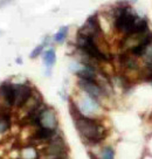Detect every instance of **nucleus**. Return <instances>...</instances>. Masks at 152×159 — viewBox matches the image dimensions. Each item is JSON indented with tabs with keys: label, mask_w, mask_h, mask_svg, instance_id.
<instances>
[{
	"label": "nucleus",
	"mask_w": 152,
	"mask_h": 159,
	"mask_svg": "<svg viewBox=\"0 0 152 159\" xmlns=\"http://www.w3.org/2000/svg\"><path fill=\"white\" fill-rule=\"evenodd\" d=\"M74 122H75V128L81 136V138L88 145L99 144L108 134L107 128L97 118L81 115L80 117L74 119Z\"/></svg>",
	"instance_id": "1"
},
{
	"label": "nucleus",
	"mask_w": 152,
	"mask_h": 159,
	"mask_svg": "<svg viewBox=\"0 0 152 159\" xmlns=\"http://www.w3.org/2000/svg\"><path fill=\"white\" fill-rule=\"evenodd\" d=\"M34 89L28 83H14V105L21 109L33 95Z\"/></svg>",
	"instance_id": "2"
},
{
	"label": "nucleus",
	"mask_w": 152,
	"mask_h": 159,
	"mask_svg": "<svg viewBox=\"0 0 152 159\" xmlns=\"http://www.w3.org/2000/svg\"><path fill=\"white\" fill-rule=\"evenodd\" d=\"M77 84H79V87L81 88V90L83 91L84 94L90 96L91 98L98 101V102H99V99L102 98V97H104L107 95L96 81H88V80L79 79Z\"/></svg>",
	"instance_id": "3"
},
{
	"label": "nucleus",
	"mask_w": 152,
	"mask_h": 159,
	"mask_svg": "<svg viewBox=\"0 0 152 159\" xmlns=\"http://www.w3.org/2000/svg\"><path fill=\"white\" fill-rule=\"evenodd\" d=\"M101 33H102V30H101V25H99V21L97 19V15L89 16L88 20L85 21V24L77 32V34L93 38L95 40L101 35Z\"/></svg>",
	"instance_id": "4"
},
{
	"label": "nucleus",
	"mask_w": 152,
	"mask_h": 159,
	"mask_svg": "<svg viewBox=\"0 0 152 159\" xmlns=\"http://www.w3.org/2000/svg\"><path fill=\"white\" fill-rule=\"evenodd\" d=\"M39 126L49 130H58V128H59V119H58L56 111L53 108L47 107L41 112L39 118Z\"/></svg>",
	"instance_id": "5"
},
{
	"label": "nucleus",
	"mask_w": 152,
	"mask_h": 159,
	"mask_svg": "<svg viewBox=\"0 0 152 159\" xmlns=\"http://www.w3.org/2000/svg\"><path fill=\"white\" fill-rule=\"evenodd\" d=\"M80 111L83 116H87V117H94L96 118L94 115H96L101 109V105H99V102L96 101V99L91 98L88 95H84L83 97L81 98V102L79 104Z\"/></svg>",
	"instance_id": "6"
},
{
	"label": "nucleus",
	"mask_w": 152,
	"mask_h": 159,
	"mask_svg": "<svg viewBox=\"0 0 152 159\" xmlns=\"http://www.w3.org/2000/svg\"><path fill=\"white\" fill-rule=\"evenodd\" d=\"M0 97L4 99L7 107L14 105V83L2 82L0 84Z\"/></svg>",
	"instance_id": "7"
},
{
	"label": "nucleus",
	"mask_w": 152,
	"mask_h": 159,
	"mask_svg": "<svg viewBox=\"0 0 152 159\" xmlns=\"http://www.w3.org/2000/svg\"><path fill=\"white\" fill-rule=\"evenodd\" d=\"M20 156H21V159H39L40 151H38L34 145H27L24 149H21Z\"/></svg>",
	"instance_id": "8"
},
{
	"label": "nucleus",
	"mask_w": 152,
	"mask_h": 159,
	"mask_svg": "<svg viewBox=\"0 0 152 159\" xmlns=\"http://www.w3.org/2000/svg\"><path fill=\"white\" fill-rule=\"evenodd\" d=\"M44 62L48 69H50L55 65V62H56V54H55V50L53 48H49L48 50L44 52Z\"/></svg>",
	"instance_id": "9"
},
{
	"label": "nucleus",
	"mask_w": 152,
	"mask_h": 159,
	"mask_svg": "<svg viewBox=\"0 0 152 159\" xmlns=\"http://www.w3.org/2000/svg\"><path fill=\"white\" fill-rule=\"evenodd\" d=\"M142 60L144 62V66L146 67H152V42L150 45H147L144 53L142 55Z\"/></svg>",
	"instance_id": "10"
},
{
	"label": "nucleus",
	"mask_w": 152,
	"mask_h": 159,
	"mask_svg": "<svg viewBox=\"0 0 152 159\" xmlns=\"http://www.w3.org/2000/svg\"><path fill=\"white\" fill-rule=\"evenodd\" d=\"M67 35H68V27H67V26H63V27H61L59 30V32L54 35L53 40H54L56 43H62L64 40H66V38H67Z\"/></svg>",
	"instance_id": "11"
},
{
	"label": "nucleus",
	"mask_w": 152,
	"mask_h": 159,
	"mask_svg": "<svg viewBox=\"0 0 152 159\" xmlns=\"http://www.w3.org/2000/svg\"><path fill=\"white\" fill-rule=\"evenodd\" d=\"M99 159H115V150L111 146H104L101 150Z\"/></svg>",
	"instance_id": "12"
},
{
	"label": "nucleus",
	"mask_w": 152,
	"mask_h": 159,
	"mask_svg": "<svg viewBox=\"0 0 152 159\" xmlns=\"http://www.w3.org/2000/svg\"><path fill=\"white\" fill-rule=\"evenodd\" d=\"M44 43H41V45L36 46L34 49H33V52L30 53V59H36V57H38V56L44 52Z\"/></svg>",
	"instance_id": "13"
},
{
	"label": "nucleus",
	"mask_w": 152,
	"mask_h": 159,
	"mask_svg": "<svg viewBox=\"0 0 152 159\" xmlns=\"http://www.w3.org/2000/svg\"><path fill=\"white\" fill-rule=\"evenodd\" d=\"M11 1H12V0H0V8L4 7V6H7Z\"/></svg>",
	"instance_id": "14"
},
{
	"label": "nucleus",
	"mask_w": 152,
	"mask_h": 159,
	"mask_svg": "<svg viewBox=\"0 0 152 159\" xmlns=\"http://www.w3.org/2000/svg\"><path fill=\"white\" fill-rule=\"evenodd\" d=\"M151 84H152V82H151Z\"/></svg>",
	"instance_id": "15"
},
{
	"label": "nucleus",
	"mask_w": 152,
	"mask_h": 159,
	"mask_svg": "<svg viewBox=\"0 0 152 159\" xmlns=\"http://www.w3.org/2000/svg\"><path fill=\"white\" fill-rule=\"evenodd\" d=\"M66 159H68V158H66Z\"/></svg>",
	"instance_id": "16"
}]
</instances>
